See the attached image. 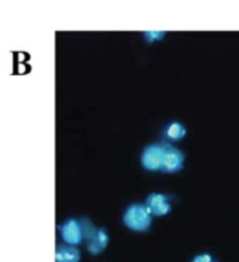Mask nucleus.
I'll return each instance as SVG.
<instances>
[{
  "label": "nucleus",
  "instance_id": "obj_3",
  "mask_svg": "<svg viewBox=\"0 0 239 262\" xmlns=\"http://www.w3.org/2000/svg\"><path fill=\"white\" fill-rule=\"evenodd\" d=\"M185 166V154L178 146H173L172 144L165 142V152H164V173H178Z\"/></svg>",
  "mask_w": 239,
  "mask_h": 262
},
{
  "label": "nucleus",
  "instance_id": "obj_10",
  "mask_svg": "<svg viewBox=\"0 0 239 262\" xmlns=\"http://www.w3.org/2000/svg\"><path fill=\"white\" fill-rule=\"evenodd\" d=\"M143 36L148 43H154V42L163 39L165 36V32L164 31H147V32H143Z\"/></svg>",
  "mask_w": 239,
  "mask_h": 262
},
{
  "label": "nucleus",
  "instance_id": "obj_9",
  "mask_svg": "<svg viewBox=\"0 0 239 262\" xmlns=\"http://www.w3.org/2000/svg\"><path fill=\"white\" fill-rule=\"evenodd\" d=\"M80 222H82L83 233H84V243H87L92 236H94V234H95V232L98 230V227L95 226V225H94L88 217H82V219H80Z\"/></svg>",
  "mask_w": 239,
  "mask_h": 262
},
{
  "label": "nucleus",
  "instance_id": "obj_8",
  "mask_svg": "<svg viewBox=\"0 0 239 262\" xmlns=\"http://www.w3.org/2000/svg\"><path fill=\"white\" fill-rule=\"evenodd\" d=\"M164 138L169 142H178L186 137V127L181 121H171L164 127Z\"/></svg>",
  "mask_w": 239,
  "mask_h": 262
},
{
  "label": "nucleus",
  "instance_id": "obj_6",
  "mask_svg": "<svg viewBox=\"0 0 239 262\" xmlns=\"http://www.w3.org/2000/svg\"><path fill=\"white\" fill-rule=\"evenodd\" d=\"M108 244H109V234H108L107 229H98L95 234L86 243L87 250L90 254L92 255H98V254H101L105 248L108 247Z\"/></svg>",
  "mask_w": 239,
  "mask_h": 262
},
{
  "label": "nucleus",
  "instance_id": "obj_7",
  "mask_svg": "<svg viewBox=\"0 0 239 262\" xmlns=\"http://www.w3.org/2000/svg\"><path fill=\"white\" fill-rule=\"evenodd\" d=\"M82 254L77 246L71 244H59L55 250V261L56 262H80Z\"/></svg>",
  "mask_w": 239,
  "mask_h": 262
},
{
  "label": "nucleus",
  "instance_id": "obj_1",
  "mask_svg": "<svg viewBox=\"0 0 239 262\" xmlns=\"http://www.w3.org/2000/svg\"><path fill=\"white\" fill-rule=\"evenodd\" d=\"M153 222V213L146 204H132L123 213V223L133 232H147Z\"/></svg>",
  "mask_w": 239,
  "mask_h": 262
},
{
  "label": "nucleus",
  "instance_id": "obj_2",
  "mask_svg": "<svg viewBox=\"0 0 239 262\" xmlns=\"http://www.w3.org/2000/svg\"><path fill=\"white\" fill-rule=\"evenodd\" d=\"M164 152H165V142H153L144 146L142 155H140V163L144 170L147 171H160L163 170Z\"/></svg>",
  "mask_w": 239,
  "mask_h": 262
},
{
  "label": "nucleus",
  "instance_id": "obj_11",
  "mask_svg": "<svg viewBox=\"0 0 239 262\" xmlns=\"http://www.w3.org/2000/svg\"><path fill=\"white\" fill-rule=\"evenodd\" d=\"M192 262H217L214 259V257L209 252H203V254H198L192 259Z\"/></svg>",
  "mask_w": 239,
  "mask_h": 262
},
{
  "label": "nucleus",
  "instance_id": "obj_4",
  "mask_svg": "<svg viewBox=\"0 0 239 262\" xmlns=\"http://www.w3.org/2000/svg\"><path fill=\"white\" fill-rule=\"evenodd\" d=\"M59 232L63 242L71 246H80L84 243V233L80 219H67L59 226Z\"/></svg>",
  "mask_w": 239,
  "mask_h": 262
},
{
  "label": "nucleus",
  "instance_id": "obj_5",
  "mask_svg": "<svg viewBox=\"0 0 239 262\" xmlns=\"http://www.w3.org/2000/svg\"><path fill=\"white\" fill-rule=\"evenodd\" d=\"M144 204L147 205L150 212L153 213V216H165V215H168L169 212L172 211V205H171L169 196L163 194V192H151L146 198Z\"/></svg>",
  "mask_w": 239,
  "mask_h": 262
}]
</instances>
